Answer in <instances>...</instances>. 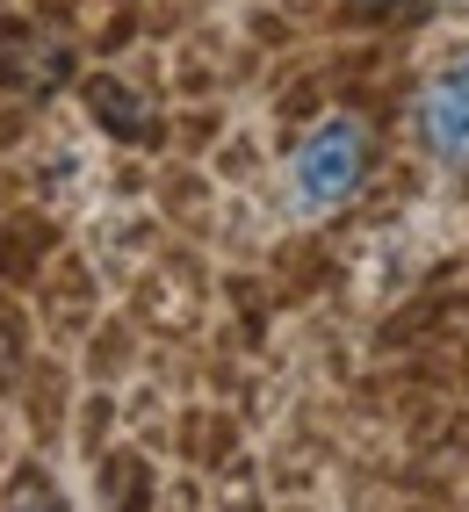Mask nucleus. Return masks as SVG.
Segmentation results:
<instances>
[{
    "label": "nucleus",
    "instance_id": "1",
    "mask_svg": "<svg viewBox=\"0 0 469 512\" xmlns=\"http://www.w3.org/2000/svg\"><path fill=\"white\" fill-rule=\"evenodd\" d=\"M361 174H368V130L347 123V116L318 123L289 159V188H296L304 210H340V202L361 188Z\"/></svg>",
    "mask_w": 469,
    "mask_h": 512
},
{
    "label": "nucleus",
    "instance_id": "2",
    "mask_svg": "<svg viewBox=\"0 0 469 512\" xmlns=\"http://www.w3.org/2000/svg\"><path fill=\"white\" fill-rule=\"evenodd\" d=\"M419 138L441 166H469V58H455L419 94Z\"/></svg>",
    "mask_w": 469,
    "mask_h": 512
},
{
    "label": "nucleus",
    "instance_id": "3",
    "mask_svg": "<svg viewBox=\"0 0 469 512\" xmlns=\"http://www.w3.org/2000/svg\"><path fill=\"white\" fill-rule=\"evenodd\" d=\"M361 8H376V0H361Z\"/></svg>",
    "mask_w": 469,
    "mask_h": 512
}]
</instances>
